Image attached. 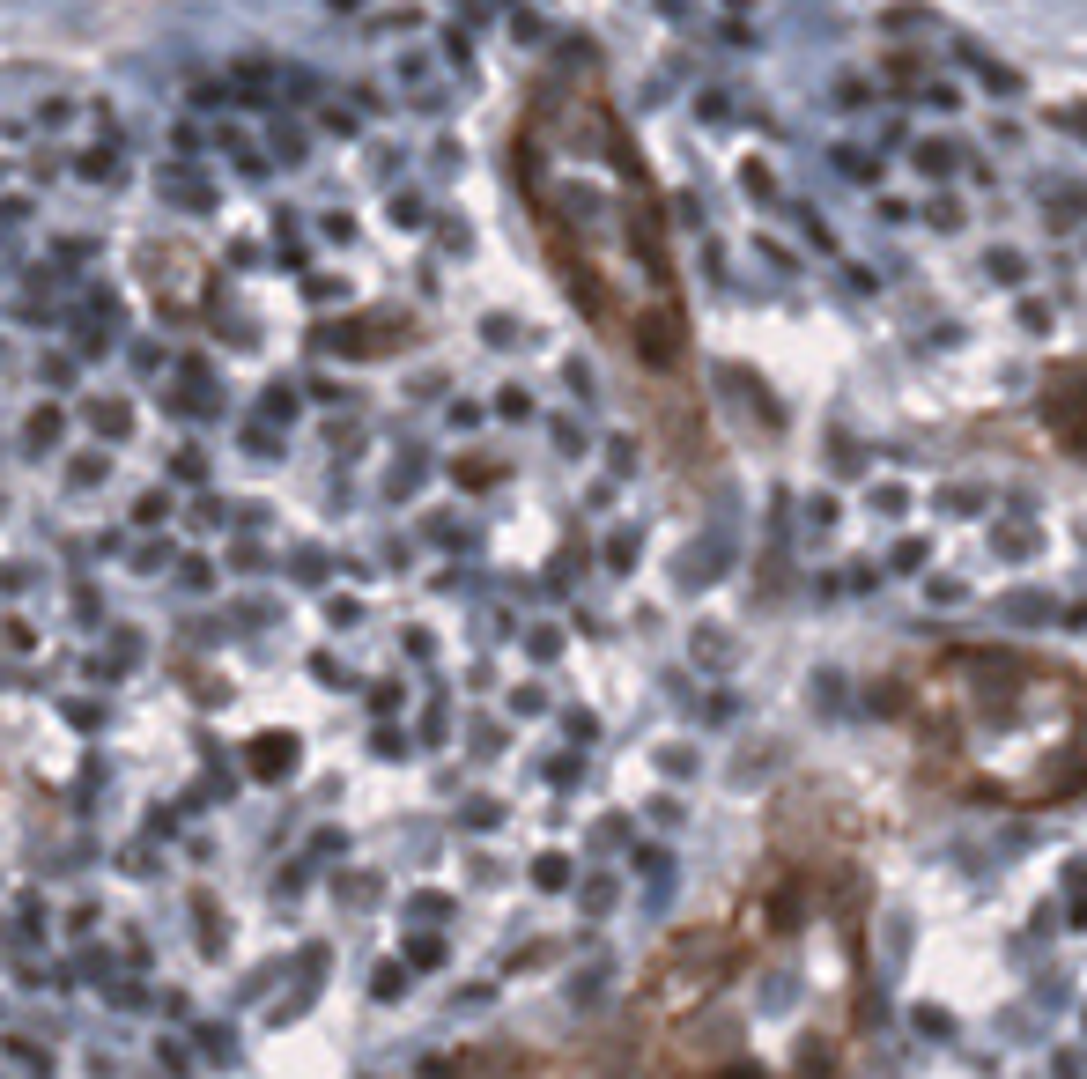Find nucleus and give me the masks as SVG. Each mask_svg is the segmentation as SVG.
Listing matches in <instances>:
<instances>
[{"mask_svg":"<svg viewBox=\"0 0 1087 1079\" xmlns=\"http://www.w3.org/2000/svg\"><path fill=\"white\" fill-rule=\"evenodd\" d=\"M917 1035H947V1013L940 1006H917Z\"/></svg>","mask_w":1087,"mask_h":1079,"instance_id":"6","label":"nucleus"},{"mask_svg":"<svg viewBox=\"0 0 1087 1079\" xmlns=\"http://www.w3.org/2000/svg\"><path fill=\"white\" fill-rule=\"evenodd\" d=\"M1065 895H1073V924H1087V858L1065 865Z\"/></svg>","mask_w":1087,"mask_h":1079,"instance_id":"4","label":"nucleus"},{"mask_svg":"<svg viewBox=\"0 0 1087 1079\" xmlns=\"http://www.w3.org/2000/svg\"><path fill=\"white\" fill-rule=\"evenodd\" d=\"M518 178L555 252L562 289L599 333L636 348L644 370H681V296H673L659 207L644 163L592 82H548L518 126Z\"/></svg>","mask_w":1087,"mask_h":1079,"instance_id":"1","label":"nucleus"},{"mask_svg":"<svg viewBox=\"0 0 1087 1079\" xmlns=\"http://www.w3.org/2000/svg\"><path fill=\"white\" fill-rule=\"evenodd\" d=\"M533 880H540V887H562V880H570V865H562V858H540Z\"/></svg>","mask_w":1087,"mask_h":1079,"instance_id":"5","label":"nucleus"},{"mask_svg":"<svg viewBox=\"0 0 1087 1079\" xmlns=\"http://www.w3.org/2000/svg\"><path fill=\"white\" fill-rule=\"evenodd\" d=\"M415 1079H526L511 1050H459V1057H429Z\"/></svg>","mask_w":1087,"mask_h":1079,"instance_id":"2","label":"nucleus"},{"mask_svg":"<svg viewBox=\"0 0 1087 1079\" xmlns=\"http://www.w3.org/2000/svg\"><path fill=\"white\" fill-rule=\"evenodd\" d=\"M289 762H296V740H259V747H252V769L267 776V784H274V776L289 769Z\"/></svg>","mask_w":1087,"mask_h":1079,"instance_id":"3","label":"nucleus"}]
</instances>
